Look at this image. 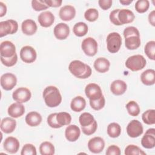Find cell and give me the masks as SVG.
Here are the masks:
<instances>
[{"label": "cell", "mask_w": 155, "mask_h": 155, "mask_svg": "<svg viewBox=\"0 0 155 155\" xmlns=\"http://www.w3.org/2000/svg\"><path fill=\"white\" fill-rule=\"evenodd\" d=\"M70 73L79 79H87L91 74V67L79 60L71 61L68 65Z\"/></svg>", "instance_id": "1"}, {"label": "cell", "mask_w": 155, "mask_h": 155, "mask_svg": "<svg viewBox=\"0 0 155 155\" xmlns=\"http://www.w3.org/2000/svg\"><path fill=\"white\" fill-rule=\"evenodd\" d=\"M43 97L45 104L50 108L58 106L62 102V96L58 88L54 86H48L43 91Z\"/></svg>", "instance_id": "2"}, {"label": "cell", "mask_w": 155, "mask_h": 155, "mask_svg": "<svg viewBox=\"0 0 155 155\" xmlns=\"http://www.w3.org/2000/svg\"><path fill=\"white\" fill-rule=\"evenodd\" d=\"M147 64L145 58L140 54L130 56L125 62V66L133 71H137L143 69Z\"/></svg>", "instance_id": "3"}, {"label": "cell", "mask_w": 155, "mask_h": 155, "mask_svg": "<svg viewBox=\"0 0 155 155\" xmlns=\"http://www.w3.org/2000/svg\"><path fill=\"white\" fill-rule=\"evenodd\" d=\"M108 51L111 53H117L122 45V38L117 32H112L108 35L106 39Z\"/></svg>", "instance_id": "4"}, {"label": "cell", "mask_w": 155, "mask_h": 155, "mask_svg": "<svg viewBox=\"0 0 155 155\" xmlns=\"http://www.w3.org/2000/svg\"><path fill=\"white\" fill-rule=\"evenodd\" d=\"M18 29V22L13 19H8L0 22V36L12 35L17 32Z\"/></svg>", "instance_id": "5"}, {"label": "cell", "mask_w": 155, "mask_h": 155, "mask_svg": "<svg viewBox=\"0 0 155 155\" xmlns=\"http://www.w3.org/2000/svg\"><path fill=\"white\" fill-rule=\"evenodd\" d=\"M81 48L86 55L94 56L97 52V43L94 38L88 37L82 41Z\"/></svg>", "instance_id": "6"}, {"label": "cell", "mask_w": 155, "mask_h": 155, "mask_svg": "<svg viewBox=\"0 0 155 155\" xmlns=\"http://www.w3.org/2000/svg\"><path fill=\"white\" fill-rule=\"evenodd\" d=\"M143 128L142 125L137 120H132L127 126V133L131 137H137L143 133Z\"/></svg>", "instance_id": "7"}, {"label": "cell", "mask_w": 155, "mask_h": 155, "mask_svg": "<svg viewBox=\"0 0 155 155\" xmlns=\"http://www.w3.org/2000/svg\"><path fill=\"white\" fill-rule=\"evenodd\" d=\"M37 57L36 51L31 46L26 45L23 47L20 51V58L25 63L30 64L35 61Z\"/></svg>", "instance_id": "8"}, {"label": "cell", "mask_w": 155, "mask_h": 155, "mask_svg": "<svg viewBox=\"0 0 155 155\" xmlns=\"http://www.w3.org/2000/svg\"><path fill=\"white\" fill-rule=\"evenodd\" d=\"M1 85L6 91L12 90L17 84V78L15 74L11 73L3 74L0 79Z\"/></svg>", "instance_id": "9"}, {"label": "cell", "mask_w": 155, "mask_h": 155, "mask_svg": "<svg viewBox=\"0 0 155 155\" xmlns=\"http://www.w3.org/2000/svg\"><path fill=\"white\" fill-rule=\"evenodd\" d=\"M31 93L29 89L25 87H19L15 90L12 94L14 101L18 103H25L31 98Z\"/></svg>", "instance_id": "10"}, {"label": "cell", "mask_w": 155, "mask_h": 155, "mask_svg": "<svg viewBox=\"0 0 155 155\" xmlns=\"http://www.w3.org/2000/svg\"><path fill=\"white\" fill-rule=\"evenodd\" d=\"M85 93L87 97L90 100H97L102 96V92L101 87L96 84L90 83L88 84L85 88Z\"/></svg>", "instance_id": "11"}, {"label": "cell", "mask_w": 155, "mask_h": 155, "mask_svg": "<svg viewBox=\"0 0 155 155\" xmlns=\"http://www.w3.org/2000/svg\"><path fill=\"white\" fill-rule=\"evenodd\" d=\"M105 147L104 140L101 137H94L90 139L88 142V148L93 153H99Z\"/></svg>", "instance_id": "12"}, {"label": "cell", "mask_w": 155, "mask_h": 155, "mask_svg": "<svg viewBox=\"0 0 155 155\" xmlns=\"http://www.w3.org/2000/svg\"><path fill=\"white\" fill-rule=\"evenodd\" d=\"M1 56L4 58H10L16 54V47L15 44L9 41L1 42L0 45Z\"/></svg>", "instance_id": "13"}, {"label": "cell", "mask_w": 155, "mask_h": 155, "mask_svg": "<svg viewBox=\"0 0 155 155\" xmlns=\"http://www.w3.org/2000/svg\"><path fill=\"white\" fill-rule=\"evenodd\" d=\"M3 147L7 153L14 154L17 153L19 150L20 143L18 139L12 136H9L4 141Z\"/></svg>", "instance_id": "14"}, {"label": "cell", "mask_w": 155, "mask_h": 155, "mask_svg": "<svg viewBox=\"0 0 155 155\" xmlns=\"http://www.w3.org/2000/svg\"><path fill=\"white\" fill-rule=\"evenodd\" d=\"M53 33L58 39H65L70 34V28L65 23L60 22L54 27Z\"/></svg>", "instance_id": "15"}, {"label": "cell", "mask_w": 155, "mask_h": 155, "mask_svg": "<svg viewBox=\"0 0 155 155\" xmlns=\"http://www.w3.org/2000/svg\"><path fill=\"white\" fill-rule=\"evenodd\" d=\"M59 15L62 21H71L75 17L76 9L73 6L70 5H64L59 10Z\"/></svg>", "instance_id": "16"}, {"label": "cell", "mask_w": 155, "mask_h": 155, "mask_svg": "<svg viewBox=\"0 0 155 155\" xmlns=\"http://www.w3.org/2000/svg\"><path fill=\"white\" fill-rule=\"evenodd\" d=\"M38 22L43 27H49L54 23V16L50 11H45L41 13L38 17Z\"/></svg>", "instance_id": "17"}, {"label": "cell", "mask_w": 155, "mask_h": 155, "mask_svg": "<svg viewBox=\"0 0 155 155\" xmlns=\"http://www.w3.org/2000/svg\"><path fill=\"white\" fill-rule=\"evenodd\" d=\"M80 134V128L76 125H68L65 131V138L69 142H75L79 139Z\"/></svg>", "instance_id": "18"}, {"label": "cell", "mask_w": 155, "mask_h": 155, "mask_svg": "<svg viewBox=\"0 0 155 155\" xmlns=\"http://www.w3.org/2000/svg\"><path fill=\"white\" fill-rule=\"evenodd\" d=\"M38 29L36 22L30 19L24 20L21 24V30L24 34L27 36L34 35Z\"/></svg>", "instance_id": "19"}, {"label": "cell", "mask_w": 155, "mask_h": 155, "mask_svg": "<svg viewBox=\"0 0 155 155\" xmlns=\"http://www.w3.org/2000/svg\"><path fill=\"white\" fill-rule=\"evenodd\" d=\"M8 115L13 118H18L22 116L25 113L24 106L18 102H15L11 104L7 110Z\"/></svg>", "instance_id": "20"}, {"label": "cell", "mask_w": 155, "mask_h": 155, "mask_svg": "<svg viewBox=\"0 0 155 155\" xmlns=\"http://www.w3.org/2000/svg\"><path fill=\"white\" fill-rule=\"evenodd\" d=\"M117 17L121 25L131 23L135 18L133 12L128 9H120Z\"/></svg>", "instance_id": "21"}, {"label": "cell", "mask_w": 155, "mask_h": 155, "mask_svg": "<svg viewBox=\"0 0 155 155\" xmlns=\"http://www.w3.org/2000/svg\"><path fill=\"white\" fill-rule=\"evenodd\" d=\"M16 126V120L11 117H5L4 118L0 124V128L2 132L9 134L15 130Z\"/></svg>", "instance_id": "22"}, {"label": "cell", "mask_w": 155, "mask_h": 155, "mask_svg": "<svg viewBox=\"0 0 155 155\" xmlns=\"http://www.w3.org/2000/svg\"><path fill=\"white\" fill-rule=\"evenodd\" d=\"M127 85L126 82L122 80H115L110 85V90L113 94L116 96L123 94L127 90Z\"/></svg>", "instance_id": "23"}, {"label": "cell", "mask_w": 155, "mask_h": 155, "mask_svg": "<svg viewBox=\"0 0 155 155\" xmlns=\"http://www.w3.org/2000/svg\"><path fill=\"white\" fill-rule=\"evenodd\" d=\"M110 61L105 58H98L94 62V68L99 73H105L109 70Z\"/></svg>", "instance_id": "24"}, {"label": "cell", "mask_w": 155, "mask_h": 155, "mask_svg": "<svg viewBox=\"0 0 155 155\" xmlns=\"http://www.w3.org/2000/svg\"><path fill=\"white\" fill-rule=\"evenodd\" d=\"M25 122L30 127H36L42 122L41 115L36 111L29 112L25 116Z\"/></svg>", "instance_id": "25"}, {"label": "cell", "mask_w": 155, "mask_h": 155, "mask_svg": "<svg viewBox=\"0 0 155 155\" xmlns=\"http://www.w3.org/2000/svg\"><path fill=\"white\" fill-rule=\"evenodd\" d=\"M142 82L145 85H153L155 83V71L153 69H148L142 73L140 75Z\"/></svg>", "instance_id": "26"}, {"label": "cell", "mask_w": 155, "mask_h": 155, "mask_svg": "<svg viewBox=\"0 0 155 155\" xmlns=\"http://www.w3.org/2000/svg\"><path fill=\"white\" fill-rule=\"evenodd\" d=\"M86 106V101L85 99L80 96L74 97L71 102V109L74 112H80L82 111Z\"/></svg>", "instance_id": "27"}, {"label": "cell", "mask_w": 155, "mask_h": 155, "mask_svg": "<svg viewBox=\"0 0 155 155\" xmlns=\"http://www.w3.org/2000/svg\"><path fill=\"white\" fill-rule=\"evenodd\" d=\"M140 36H130L125 38V45L128 50H136L140 45Z\"/></svg>", "instance_id": "28"}, {"label": "cell", "mask_w": 155, "mask_h": 155, "mask_svg": "<svg viewBox=\"0 0 155 155\" xmlns=\"http://www.w3.org/2000/svg\"><path fill=\"white\" fill-rule=\"evenodd\" d=\"M88 25L83 22H79L74 24L73 28V31L74 34L78 36L82 37L85 36L88 32Z\"/></svg>", "instance_id": "29"}, {"label": "cell", "mask_w": 155, "mask_h": 155, "mask_svg": "<svg viewBox=\"0 0 155 155\" xmlns=\"http://www.w3.org/2000/svg\"><path fill=\"white\" fill-rule=\"evenodd\" d=\"M39 152L42 155H53L55 152L54 147L50 142H43L39 146Z\"/></svg>", "instance_id": "30"}, {"label": "cell", "mask_w": 155, "mask_h": 155, "mask_svg": "<svg viewBox=\"0 0 155 155\" xmlns=\"http://www.w3.org/2000/svg\"><path fill=\"white\" fill-rule=\"evenodd\" d=\"M121 133V127L120 125L116 122H112L107 127V134L112 137L116 138L120 136Z\"/></svg>", "instance_id": "31"}, {"label": "cell", "mask_w": 155, "mask_h": 155, "mask_svg": "<svg viewBox=\"0 0 155 155\" xmlns=\"http://www.w3.org/2000/svg\"><path fill=\"white\" fill-rule=\"evenodd\" d=\"M141 145L147 149H151L155 147V136L145 133L141 139Z\"/></svg>", "instance_id": "32"}, {"label": "cell", "mask_w": 155, "mask_h": 155, "mask_svg": "<svg viewBox=\"0 0 155 155\" xmlns=\"http://www.w3.org/2000/svg\"><path fill=\"white\" fill-rule=\"evenodd\" d=\"M56 120L59 125L62 127L64 125H68L71 123V116L67 112H60L57 113Z\"/></svg>", "instance_id": "33"}, {"label": "cell", "mask_w": 155, "mask_h": 155, "mask_svg": "<svg viewBox=\"0 0 155 155\" xmlns=\"http://www.w3.org/2000/svg\"><path fill=\"white\" fill-rule=\"evenodd\" d=\"M143 122L147 125H153L155 124V110L150 109L145 111L142 115Z\"/></svg>", "instance_id": "34"}, {"label": "cell", "mask_w": 155, "mask_h": 155, "mask_svg": "<svg viewBox=\"0 0 155 155\" xmlns=\"http://www.w3.org/2000/svg\"><path fill=\"white\" fill-rule=\"evenodd\" d=\"M128 114L132 116H137L140 113V107L137 103L134 101L128 102L126 105Z\"/></svg>", "instance_id": "35"}, {"label": "cell", "mask_w": 155, "mask_h": 155, "mask_svg": "<svg viewBox=\"0 0 155 155\" xmlns=\"http://www.w3.org/2000/svg\"><path fill=\"white\" fill-rule=\"evenodd\" d=\"M94 120V118L93 116L87 112L82 113L79 118V121L81 127H87L90 125L92 124Z\"/></svg>", "instance_id": "36"}, {"label": "cell", "mask_w": 155, "mask_h": 155, "mask_svg": "<svg viewBox=\"0 0 155 155\" xmlns=\"http://www.w3.org/2000/svg\"><path fill=\"white\" fill-rule=\"evenodd\" d=\"M144 51L149 59L154 61L155 59V41H150L148 42L145 46Z\"/></svg>", "instance_id": "37"}, {"label": "cell", "mask_w": 155, "mask_h": 155, "mask_svg": "<svg viewBox=\"0 0 155 155\" xmlns=\"http://www.w3.org/2000/svg\"><path fill=\"white\" fill-rule=\"evenodd\" d=\"M125 155H146V153L139 147L134 145H128L125 149Z\"/></svg>", "instance_id": "38"}, {"label": "cell", "mask_w": 155, "mask_h": 155, "mask_svg": "<svg viewBox=\"0 0 155 155\" xmlns=\"http://www.w3.org/2000/svg\"><path fill=\"white\" fill-rule=\"evenodd\" d=\"M99 17L98 10L94 8L87 9L84 13V18L89 22H94Z\"/></svg>", "instance_id": "39"}, {"label": "cell", "mask_w": 155, "mask_h": 155, "mask_svg": "<svg viewBox=\"0 0 155 155\" xmlns=\"http://www.w3.org/2000/svg\"><path fill=\"white\" fill-rule=\"evenodd\" d=\"M150 7V2L148 0H138L135 4V9L139 13L146 12Z\"/></svg>", "instance_id": "40"}, {"label": "cell", "mask_w": 155, "mask_h": 155, "mask_svg": "<svg viewBox=\"0 0 155 155\" xmlns=\"http://www.w3.org/2000/svg\"><path fill=\"white\" fill-rule=\"evenodd\" d=\"M105 104V99L104 96L102 95L99 99L97 100H90V105L91 107L96 111L100 110L104 108Z\"/></svg>", "instance_id": "41"}, {"label": "cell", "mask_w": 155, "mask_h": 155, "mask_svg": "<svg viewBox=\"0 0 155 155\" xmlns=\"http://www.w3.org/2000/svg\"><path fill=\"white\" fill-rule=\"evenodd\" d=\"M36 147L31 143L25 144L21 150V155H36Z\"/></svg>", "instance_id": "42"}, {"label": "cell", "mask_w": 155, "mask_h": 155, "mask_svg": "<svg viewBox=\"0 0 155 155\" xmlns=\"http://www.w3.org/2000/svg\"><path fill=\"white\" fill-rule=\"evenodd\" d=\"M31 7L36 12L47 9L49 7L46 4L44 1L33 0L31 1Z\"/></svg>", "instance_id": "43"}, {"label": "cell", "mask_w": 155, "mask_h": 155, "mask_svg": "<svg viewBox=\"0 0 155 155\" xmlns=\"http://www.w3.org/2000/svg\"><path fill=\"white\" fill-rule=\"evenodd\" d=\"M82 127V132L87 135V136H90L91 135L93 134H94L97 128V124L96 120H94V121L92 122L91 124H90L87 127Z\"/></svg>", "instance_id": "44"}, {"label": "cell", "mask_w": 155, "mask_h": 155, "mask_svg": "<svg viewBox=\"0 0 155 155\" xmlns=\"http://www.w3.org/2000/svg\"><path fill=\"white\" fill-rule=\"evenodd\" d=\"M18 61V56L16 53L14 56L10 58H4L1 56V61L3 65L6 67H12L16 64Z\"/></svg>", "instance_id": "45"}, {"label": "cell", "mask_w": 155, "mask_h": 155, "mask_svg": "<svg viewBox=\"0 0 155 155\" xmlns=\"http://www.w3.org/2000/svg\"><path fill=\"white\" fill-rule=\"evenodd\" d=\"M123 34L125 38H127L130 36H140V33L137 28L133 26H130L125 28L124 30Z\"/></svg>", "instance_id": "46"}, {"label": "cell", "mask_w": 155, "mask_h": 155, "mask_svg": "<svg viewBox=\"0 0 155 155\" xmlns=\"http://www.w3.org/2000/svg\"><path fill=\"white\" fill-rule=\"evenodd\" d=\"M56 115L57 113H51L47 117V123L48 125L53 128H59L61 127L57 122Z\"/></svg>", "instance_id": "47"}, {"label": "cell", "mask_w": 155, "mask_h": 155, "mask_svg": "<svg viewBox=\"0 0 155 155\" xmlns=\"http://www.w3.org/2000/svg\"><path fill=\"white\" fill-rule=\"evenodd\" d=\"M119 10L120 9H115V10L111 11L110 14V16H109L110 21L113 24H114L116 25H121L118 20V17H117Z\"/></svg>", "instance_id": "48"}, {"label": "cell", "mask_w": 155, "mask_h": 155, "mask_svg": "<svg viewBox=\"0 0 155 155\" xmlns=\"http://www.w3.org/2000/svg\"><path fill=\"white\" fill-rule=\"evenodd\" d=\"M105 153L107 155H120V150L117 145H112L108 147Z\"/></svg>", "instance_id": "49"}, {"label": "cell", "mask_w": 155, "mask_h": 155, "mask_svg": "<svg viewBox=\"0 0 155 155\" xmlns=\"http://www.w3.org/2000/svg\"><path fill=\"white\" fill-rule=\"evenodd\" d=\"M113 1L111 0H99L98 4L99 7L104 10L109 9L112 5Z\"/></svg>", "instance_id": "50"}, {"label": "cell", "mask_w": 155, "mask_h": 155, "mask_svg": "<svg viewBox=\"0 0 155 155\" xmlns=\"http://www.w3.org/2000/svg\"><path fill=\"white\" fill-rule=\"evenodd\" d=\"M44 1L48 7H58L62 2V0H45Z\"/></svg>", "instance_id": "51"}, {"label": "cell", "mask_w": 155, "mask_h": 155, "mask_svg": "<svg viewBox=\"0 0 155 155\" xmlns=\"http://www.w3.org/2000/svg\"><path fill=\"white\" fill-rule=\"evenodd\" d=\"M148 21L153 27L155 26V11H151L148 15Z\"/></svg>", "instance_id": "52"}, {"label": "cell", "mask_w": 155, "mask_h": 155, "mask_svg": "<svg viewBox=\"0 0 155 155\" xmlns=\"http://www.w3.org/2000/svg\"><path fill=\"white\" fill-rule=\"evenodd\" d=\"M7 12V6L2 2H0V17L4 16Z\"/></svg>", "instance_id": "53"}, {"label": "cell", "mask_w": 155, "mask_h": 155, "mask_svg": "<svg viewBox=\"0 0 155 155\" xmlns=\"http://www.w3.org/2000/svg\"><path fill=\"white\" fill-rule=\"evenodd\" d=\"M133 2L132 0H120L119 2L120 4H122V5H128L130 4H131Z\"/></svg>", "instance_id": "54"}, {"label": "cell", "mask_w": 155, "mask_h": 155, "mask_svg": "<svg viewBox=\"0 0 155 155\" xmlns=\"http://www.w3.org/2000/svg\"><path fill=\"white\" fill-rule=\"evenodd\" d=\"M146 134H150L153 136H155V129L154 128H149L145 132Z\"/></svg>", "instance_id": "55"}]
</instances>
